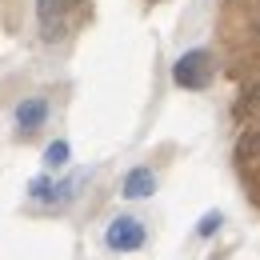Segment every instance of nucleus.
I'll return each mask as SVG.
<instances>
[{
  "label": "nucleus",
  "instance_id": "obj_1",
  "mask_svg": "<svg viewBox=\"0 0 260 260\" xmlns=\"http://www.w3.org/2000/svg\"><path fill=\"white\" fill-rule=\"evenodd\" d=\"M212 72H216L212 52H208V48H192V52H184V56L172 64V80H176L180 88H204V84L212 80Z\"/></svg>",
  "mask_w": 260,
  "mask_h": 260
},
{
  "label": "nucleus",
  "instance_id": "obj_6",
  "mask_svg": "<svg viewBox=\"0 0 260 260\" xmlns=\"http://www.w3.org/2000/svg\"><path fill=\"white\" fill-rule=\"evenodd\" d=\"M64 160H68V144H64V140L48 144V152H44V164H48V168H56V164H64Z\"/></svg>",
  "mask_w": 260,
  "mask_h": 260
},
{
  "label": "nucleus",
  "instance_id": "obj_4",
  "mask_svg": "<svg viewBox=\"0 0 260 260\" xmlns=\"http://www.w3.org/2000/svg\"><path fill=\"white\" fill-rule=\"evenodd\" d=\"M156 192V176L148 172V168H132L128 180H124V196L128 200H140V196H152Z\"/></svg>",
  "mask_w": 260,
  "mask_h": 260
},
{
  "label": "nucleus",
  "instance_id": "obj_8",
  "mask_svg": "<svg viewBox=\"0 0 260 260\" xmlns=\"http://www.w3.org/2000/svg\"><path fill=\"white\" fill-rule=\"evenodd\" d=\"M252 28H256V36H260V12H256V16H252Z\"/></svg>",
  "mask_w": 260,
  "mask_h": 260
},
{
  "label": "nucleus",
  "instance_id": "obj_5",
  "mask_svg": "<svg viewBox=\"0 0 260 260\" xmlns=\"http://www.w3.org/2000/svg\"><path fill=\"white\" fill-rule=\"evenodd\" d=\"M44 116H48V104H44V100H24V104L16 108V124H20L24 132L40 128V124H44Z\"/></svg>",
  "mask_w": 260,
  "mask_h": 260
},
{
  "label": "nucleus",
  "instance_id": "obj_7",
  "mask_svg": "<svg viewBox=\"0 0 260 260\" xmlns=\"http://www.w3.org/2000/svg\"><path fill=\"white\" fill-rule=\"evenodd\" d=\"M216 228H220V212H212V216L200 220V236H208V232H216Z\"/></svg>",
  "mask_w": 260,
  "mask_h": 260
},
{
  "label": "nucleus",
  "instance_id": "obj_3",
  "mask_svg": "<svg viewBox=\"0 0 260 260\" xmlns=\"http://www.w3.org/2000/svg\"><path fill=\"white\" fill-rule=\"evenodd\" d=\"M80 0H36V16H40V28L52 36L56 28H60V20H64L68 12L76 8Z\"/></svg>",
  "mask_w": 260,
  "mask_h": 260
},
{
  "label": "nucleus",
  "instance_id": "obj_2",
  "mask_svg": "<svg viewBox=\"0 0 260 260\" xmlns=\"http://www.w3.org/2000/svg\"><path fill=\"white\" fill-rule=\"evenodd\" d=\"M104 244L112 248V252H136L140 244H144V224L140 220H132V216H116L108 232H104Z\"/></svg>",
  "mask_w": 260,
  "mask_h": 260
}]
</instances>
